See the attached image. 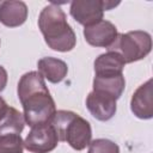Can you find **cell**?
I'll use <instances>...</instances> for the list:
<instances>
[{"instance_id": "cell-5", "label": "cell", "mask_w": 153, "mask_h": 153, "mask_svg": "<svg viewBox=\"0 0 153 153\" xmlns=\"http://www.w3.org/2000/svg\"><path fill=\"white\" fill-rule=\"evenodd\" d=\"M57 143V134L50 123L31 127L24 140V147L31 153H49L56 148Z\"/></svg>"}, {"instance_id": "cell-13", "label": "cell", "mask_w": 153, "mask_h": 153, "mask_svg": "<svg viewBox=\"0 0 153 153\" xmlns=\"http://www.w3.org/2000/svg\"><path fill=\"white\" fill-rule=\"evenodd\" d=\"M126 80L123 74L115 76H96L93 78V91L104 93L106 96L112 97L114 99H118L124 91Z\"/></svg>"}, {"instance_id": "cell-15", "label": "cell", "mask_w": 153, "mask_h": 153, "mask_svg": "<svg viewBox=\"0 0 153 153\" xmlns=\"http://www.w3.org/2000/svg\"><path fill=\"white\" fill-rule=\"evenodd\" d=\"M24 141L20 134L0 135V153H23Z\"/></svg>"}, {"instance_id": "cell-4", "label": "cell", "mask_w": 153, "mask_h": 153, "mask_svg": "<svg viewBox=\"0 0 153 153\" xmlns=\"http://www.w3.org/2000/svg\"><path fill=\"white\" fill-rule=\"evenodd\" d=\"M152 50V37L148 32L134 30L126 33H117L115 42L108 51L116 53L124 63H131L145 59Z\"/></svg>"}, {"instance_id": "cell-2", "label": "cell", "mask_w": 153, "mask_h": 153, "mask_svg": "<svg viewBox=\"0 0 153 153\" xmlns=\"http://www.w3.org/2000/svg\"><path fill=\"white\" fill-rule=\"evenodd\" d=\"M38 27L45 43L53 50L66 53L75 47V33L59 5L49 4L42 10L38 17Z\"/></svg>"}, {"instance_id": "cell-6", "label": "cell", "mask_w": 153, "mask_h": 153, "mask_svg": "<svg viewBox=\"0 0 153 153\" xmlns=\"http://www.w3.org/2000/svg\"><path fill=\"white\" fill-rule=\"evenodd\" d=\"M104 11V0H74L69 7L71 16L85 27L103 20Z\"/></svg>"}, {"instance_id": "cell-16", "label": "cell", "mask_w": 153, "mask_h": 153, "mask_svg": "<svg viewBox=\"0 0 153 153\" xmlns=\"http://www.w3.org/2000/svg\"><path fill=\"white\" fill-rule=\"evenodd\" d=\"M87 153H120V147L111 140L96 139L90 142Z\"/></svg>"}, {"instance_id": "cell-14", "label": "cell", "mask_w": 153, "mask_h": 153, "mask_svg": "<svg viewBox=\"0 0 153 153\" xmlns=\"http://www.w3.org/2000/svg\"><path fill=\"white\" fill-rule=\"evenodd\" d=\"M25 118L17 109L8 106L5 114L0 117V135L20 134L25 126Z\"/></svg>"}, {"instance_id": "cell-19", "label": "cell", "mask_w": 153, "mask_h": 153, "mask_svg": "<svg viewBox=\"0 0 153 153\" xmlns=\"http://www.w3.org/2000/svg\"><path fill=\"white\" fill-rule=\"evenodd\" d=\"M0 2H1V1H0Z\"/></svg>"}, {"instance_id": "cell-10", "label": "cell", "mask_w": 153, "mask_h": 153, "mask_svg": "<svg viewBox=\"0 0 153 153\" xmlns=\"http://www.w3.org/2000/svg\"><path fill=\"white\" fill-rule=\"evenodd\" d=\"M27 6L23 1L5 0L0 2V23L7 27H17L25 23Z\"/></svg>"}, {"instance_id": "cell-1", "label": "cell", "mask_w": 153, "mask_h": 153, "mask_svg": "<svg viewBox=\"0 0 153 153\" xmlns=\"http://www.w3.org/2000/svg\"><path fill=\"white\" fill-rule=\"evenodd\" d=\"M18 98L24 110L25 122L30 127L51 122L56 106L45 85L44 78L38 72L25 73L18 82Z\"/></svg>"}, {"instance_id": "cell-17", "label": "cell", "mask_w": 153, "mask_h": 153, "mask_svg": "<svg viewBox=\"0 0 153 153\" xmlns=\"http://www.w3.org/2000/svg\"><path fill=\"white\" fill-rule=\"evenodd\" d=\"M6 84H7V72L2 66H0V92L6 87Z\"/></svg>"}, {"instance_id": "cell-3", "label": "cell", "mask_w": 153, "mask_h": 153, "mask_svg": "<svg viewBox=\"0 0 153 153\" xmlns=\"http://www.w3.org/2000/svg\"><path fill=\"white\" fill-rule=\"evenodd\" d=\"M50 124L54 127L59 141L67 142L75 151L85 149L91 142L92 129L90 123L73 111H56Z\"/></svg>"}, {"instance_id": "cell-8", "label": "cell", "mask_w": 153, "mask_h": 153, "mask_svg": "<svg viewBox=\"0 0 153 153\" xmlns=\"http://www.w3.org/2000/svg\"><path fill=\"white\" fill-rule=\"evenodd\" d=\"M86 108L98 121H109L116 112V99L100 92L92 91L86 98Z\"/></svg>"}, {"instance_id": "cell-9", "label": "cell", "mask_w": 153, "mask_h": 153, "mask_svg": "<svg viewBox=\"0 0 153 153\" xmlns=\"http://www.w3.org/2000/svg\"><path fill=\"white\" fill-rule=\"evenodd\" d=\"M130 109L133 114L141 120H149L153 117V102H152V79L139 86L133 93L130 100Z\"/></svg>"}, {"instance_id": "cell-11", "label": "cell", "mask_w": 153, "mask_h": 153, "mask_svg": "<svg viewBox=\"0 0 153 153\" xmlns=\"http://www.w3.org/2000/svg\"><path fill=\"white\" fill-rule=\"evenodd\" d=\"M37 67L38 73L44 78V80H48L51 84L61 82L68 73L67 63L60 59L51 56L42 57L37 62Z\"/></svg>"}, {"instance_id": "cell-12", "label": "cell", "mask_w": 153, "mask_h": 153, "mask_svg": "<svg viewBox=\"0 0 153 153\" xmlns=\"http://www.w3.org/2000/svg\"><path fill=\"white\" fill-rule=\"evenodd\" d=\"M123 60L114 51H108L99 55L94 61L96 76H115L123 74Z\"/></svg>"}, {"instance_id": "cell-18", "label": "cell", "mask_w": 153, "mask_h": 153, "mask_svg": "<svg viewBox=\"0 0 153 153\" xmlns=\"http://www.w3.org/2000/svg\"><path fill=\"white\" fill-rule=\"evenodd\" d=\"M7 109H8L7 103H6V102H5V100H4V99L0 97V117H1V116L5 114V111H6Z\"/></svg>"}, {"instance_id": "cell-7", "label": "cell", "mask_w": 153, "mask_h": 153, "mask_svg": "<svg viewBox=\"0 0 153 153\" xmlns=\"http://www.w3.org/2000/svg\"><path fill=\"white\" fill-rule=\"evenodd\" d=\"M84 37L92 47L109 48L117 37V27L109 20H100L85 27Z\"/></svg>"}]
</instances>
